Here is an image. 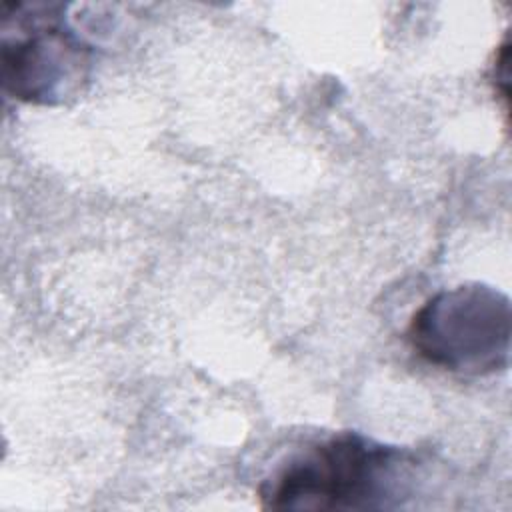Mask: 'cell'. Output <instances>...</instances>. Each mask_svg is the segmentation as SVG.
<instances>
[{"label": "cell", "instance_id": "cell-3", "mask_svg": "<svg viewBox=\"0 0 512 512\" xmlns=\"http://www.w3.org/2000/svg\"><path fill=\"white\" fill-rule=\"evenodd\" d=\"M510 300L504 292L468 282L430 296L410 318L412 350L442 370L484 376L508 368Z\"/></svg>", "mask_w": 512, "mask_h": 512}, {"label": "cell", "instance_id": "cell-1", "mask_svg": "<svg viewBox=\"0 0 512 512\" xmlns=\"http://www.w3.org/2000/svg\"><path fill=\"white\" fill-rule=\"evenodd\" d=\"M414 456L358 432H338L278 462L256 494L266 510H380L406 494Z\"/></svg>", "mask_w": 512, "mask_h": 512}, {"label": "cell", "instance_id": "cell-2", "mask_svg": "<svg viewBox=\"0 0 512 512\" xmlns=\"http://www.w3.org/2000/svg\"><path fill=\"white\" fill-rule=\"evenodd\" d=\"M58 2L0 4V80L8 96L58 106L82 94L92 48L70 28Z\"/></svg>", "mask_w": 512, "mask_h": 512}, {"label": "cell", "instance_id": "cell-4", "mask_svg": "<svg viewBox=\"0 0 512 512\" xmlns=\"http://www.w3.org/2000/svg\"><path fill=\"white\" fill-rule=\"evenodd\" d=\"M508 56H510V44L504 42L500 46V54L496 56V62H494V86H496V92L506 100V106H508V88H510V74H508Z\"/></svg>", "mask_w": 512, "mask_h": 512}]
</instances>
